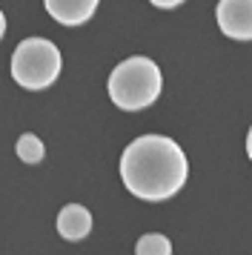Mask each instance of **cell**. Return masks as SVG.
<instances>
[{
    "instance_id": "6da1fadb",
    "label": "cell",
    "mask_w": 252,
    "mask_h": 255,
    "mask_svg": "<svg viewBox=\"0 0 252 255\" xmlns=\"http://www.w3.org/2000/svg\"><path fill=\"white\" fill-rule=\"evenodd\" d=\"M189 175L183 149L166 135H140L121 155V181L140 201H166Z\"/></svg>"
},
{
    "instance_id": "7a4b0ae2",
    "label": "cell",
    "mask_w": 252,
    "mask_h": 255,
    "mask_svg": "<svg viewBox=\"0 0 252 255\" xmlns=\"http://www.w3.org/2000/svg\"><path fill=\"white\" fill-rule=\"evenodd\" d=\"M163 78L155 60L135 55V58L121 60L109 75V98L118 109L126 112H140L158 101Z\"/></svg>"
},
{
    "instance_id": "3957f363",
    "label": "cell",
    "mask_w": 252,
    "mask_h": 255,
    "mask_svg": "<svg viewBox=\"0 0 252 255\" xmlns=\"http://www.w3.org/2000/svg\"><path fill=\"white\" fill-rule=\"evenodd\" d=\"M60 52L52 40L46 37H26L17 43L11 55V78L23 89H49L60 75Z\"/></svg>"
},
{
    "instance_id": "277c9868",
    "label": "cell",
    "mask_w": 252,
    "mask_h": 255,
    "mask_svg": "<svg viewBox=\"0 0 252 255\" xmlns=\"http://www.w3.org/2000/svg\"><path fill=\"white\" fill-rule=\"evenodd\" d=\"M215 17L227 37L252 40V0H221Z\"/></svg>"
},
{
    "instance_id": "5b68a950",
    "label": "cell",
    "mask_w": 252,
    "mask_h": 255,
    "mask_svg": "<svg viewBox=\"0 0 252 255\" xmlns=\"http://www.w3.org/2000/svg\"><path fill=\"white\" fill-rule=\"evenodd\" d=\"M101 0H43L46 12L60 26H83L89 20Z\"/></svg>"
},
{
    "instance_id": "8992f818",
    "label": "cell",
    "mask_w": 252,
    "mask_h": 255,
    "mask_svg": "<svg viewBox=\"0 0 252 255\" xmlns=\"http://www.w3.org/2000/svg\"><path fill=\"white\" fill-rule=\"evenodd\" d=\"M92 230V212L80 204H66L57 212V232L66 241H80Z\"/></svg>"
},
{
    "instance_id": "52a82bcc",
    "label": "cell",
    "mask_w": 252,
    "mask_h": 255,
    "mask_svg": "<svg viewBox=\"0 0 252 255\" xmlns=\"http://www.w3.org/2000/svg\"><path fill=\"white\" fill-rule=\"evenodd\" d=\"M14 152H17V158H20L23 163H40L43 161V155H46V146H43V140L37 138V135L26 132V135L17 138Z\"/></svg>"
},
{
    "instance_id": "ba28073f",
    "label": "cell",
    "mask_w": 252,
    "mask_h": 255,
    "mask_svg": "<svg viewBox=\"0 0 252 255\" xmlns=\"http://www.w3.org/2000/svg\"><path fill=\"white\" fill-rule=\"evenodd\" d=\"M135 255H172V241L160 232L140 235L135 244Z\"/></svg>"
},
{
    "instance_id": "9c48e42d",
    "label": "cell",
    "mask_w": 252,
    "mask_h": 255,
    "mask_svg": "<svg viewBox=\"0 0 252 255\" xmlns=\"http://www.w3.org/2000/svg\"><path fill=\"white\" fill-rule=\"evenodd\" d=\"M152 6H158V9H175V6H181L183 0H149Z\"/></svg>"
},
{
    "instance_id": "30bf717a",
    "label": "cell",
    "mask_w": 252,
    "mask_h": 255,
    "mask_svg": "<svg viewBox=\"0 0 252 255\" xmlns=\"http://www.w3.org/2000/svg\"><path fill=\"white\" fill-rule=\"evenodd\" d=\"M247 155H250V161H252V127H250V135H247Z\"/></svg>"
},
{
    "instance_id": "8fae6325",
    "label": "cell",
    "mask_w": 252,
    "mask_h": 255,
    "mask_svg": "<svg viewBox=\"0 0 252 255\" xmlns=\"http://www.w3.org/2000/svg\"><path fill=\"white\" fill-rule=\"evenodd\" d=\"M6 35V17H3V12H0V37Z\"/></svg>"
}]
</instances>
